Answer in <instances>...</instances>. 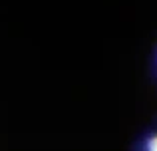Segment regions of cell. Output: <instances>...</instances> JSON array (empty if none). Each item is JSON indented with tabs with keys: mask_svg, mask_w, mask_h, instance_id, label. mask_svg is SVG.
I'll return each instance as SVG.
<instances>
[{
	"mask_svg": "<svg viewBox=\"0 0 157 151\" xmlns=\"http://www.w3.org/2000/svg\"><path fill=\"white\" fill-rule=\"evenodd\" d=\"M147 149H149V151H157V135L149 137V141H147Z\"/></svg>",
	"mask_w": 157,
	"mask_h": 151,
	"instance_id": "obj_1",
	"label": "cell"
}]
</instances>
